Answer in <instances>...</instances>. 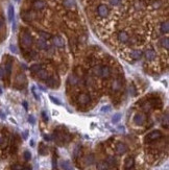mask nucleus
<instances>
[{
  "label": "nucleus",
  "mask_w": 169,
  "mask_h": 170,
  "mask_svg": "<svg viewBox=\"0 0 169 170\" xmlns=\"http://www.w3.org/2000/svg\"><path fill=\"white\" fill-rule=\"evenodd\" d=\"M162 137H163V134H162L160 130H152V132H150L149 134H147L145 136V143H147V144L154 143V142H156V141H159Z\"/></svg>",
  "instance_id": "f257e3e1"
},
{
  "label": "nucleus",
  "mask_w": 169,
  "mask_h": 170,
  "mask_svg": "<svg viewBox=\"0 0 169 170\" xmlns=\"http://www.w3.org/2000/svg\"><path fill=\"white\" fill-rule=\"evenodd\" d=\"M33 37H31L28 33H23L21 35L20 43L24 48H29V47L33 45Z\"/></svg>",
  "instance_id": "f03ea898"
},
{
  "label": "nucleus",
  "mask_w": 169,
  "mask_h": 170,
  "mask_svg": "<svg viewBox=\"0 0 169 170\" xmlns=\"http://www.w3.org/2000/svg\"><path fill=\"white\" fill-rule=\"evenodd\" d=\"M147 121V117L144 113H137L133 118V122L137 126H143Z\"/></svg>",
  "instance_id": "7ed1b4c3"
},
{
  "label": "nucleus",
  "mask_w": 169,
  "mask_h": 170,
  "mask_svg": "<svg viewBox=\"0 0 169 170\" xmlns=\"http://www.w3.org/2000/svg\"><path fill=\"white\" fill-rule=\"evenodd\" d=\"M77 102L82 104V105H87V104H89L91 102V97L87 93H82L77 97Z\"/></svg>",
  "instance_id": "20e7f679"
},
{
  "label": "nucleus",
  "mask_w": 169,
  "mask_h": 170,
  "mask_svg": "<svg viewBox=\"0 0 169 170\" xmlns=\"http://www.w3.org/2000/svg\"><path fill=\"white\" fill-rule=\"evenodd\" d=\"M116 153L117 155H124V153H126L128 150V147H127V145L125 144V143H123V142H118L117 144H116Z\"/></svg>",
  "instance_id": "39448f33"
},
{
  "label": "nucleus",
  "mask_w": 169,
  "mask_h": 170,
  "mask_svg": "<svg viewBox=\"0 0 169 170\" xmlns=\"http://www.w3.org/2000/svg\"><path fill=\"white\" fill-rule=\"evenodd\" d=\"M97 14L101 18H105L109 15V8L105 4H100L97 8Z\"/></svg>",
  "instance_id": "423d86ee"
},
{
  "label": "nucleus",
  "mask_w": 169,
  "mask_h": 170,
  "mask_svg": "<svg viewBox=\"0 0 169 170\" xmlns=\"http://www.w3.org/2000/svg\"><path fill=\"white\" fill-rule=\"evenodd\" d=\"M135 160L133 157H127L124 160V170H134Z\"/></svg>",
  "instance_id": "0eeeda50"
},
{
  "label": "nucleus",
  "mask_w": 169,
  "mask_h": 170,
  "mask_svg": "<svg viewBox=\"0 0 169 170\" xmlns=\"http://www.w3.org/2000/svg\"><path fill=\"white\" fill-rule=\"evenodd\" d=\"M110 75H111V70L108 66H100L99 77H103V78H109Z\"/></svg>",
  "instance_id": "6e6552de"
},
{
  "label": "nucleus",
  "mask_w": 169,
  "mask_h": 170,
  "mask_svg": "<svg viewBox=\"0 0 169 170\" xmlns=\"http://www.w3.org/2000/svg\"><path fill=\"white\" fill-rule=\"evenodd\" d=\"M46 6V2L44 0H35L33 3V8L36 10H41Z\"/></svg>",
  "instance_id": "1a4fd4ad"
},
{
  "label": "nucleus",
  "mask_w": 169,
  "mask_h": 170,
  "mask_svg": "<svg viewBox=\"0 0 169 170\" xmlns=\"http://www.w3.org/2000/svg\"><path fill=\"white\" fill-rule=\"evenodd\" d=\"M117 38L121 43H126L130 40V36H128V33L126 31H119L117 35Z\"/></svg>",
  "instance_id": "9d476101"
},
{
  "label": "nucleus",
  "mask_w": 169,
  "mask_h": 170,
  "mask_svg": "<svg viewBox=\"0 0 169 170\" xmlns=\"http://www.w3.org/2000/svg\"><path fill=\"white\" fill-rule=\"evenodd\" d=\"M144 56H145L146 61L151 62V61H154V58H156L157 53H156V51H154V50H152V49H149V50H147V51L145 52Z\"/></svg>",
  "instance_id": "9b49d317"
},
{
  "label": "nucleus",
  "mask_w": 169,
  "mask_h": 170,
  "mask_svg": "<svg viewBox=\"0 0 169 170\" xmlns=\"http://www.w3.org/2000/svg\"><path fill=\"white\" fill-rule=\"evenodd\" d=\"M112 168L109 166V164L105 161H100L97 163V170H111Z\"/></svg>",
  "instance_id": "f8f14e48"
},
{
  "label": "nucleus",
  "mask_w": 169,
  "mask_h": 170,
  "mask_svg": "<svg viewBox=\"0 0 169 170\" xmlns=\"http://www.w3.org/2000/svg\"><path fill=\"white\" fill-rule=\"evenodd\" d=\"M53 44L55 45V47H60V48H62V47H64L65 46L64 40H63L61 37H54L53 38Z\"/></svg>",
  "instance_id": "ddd939ff"
},
{
  "label": "nucleus",
  "mask_w": 169,
  "mask_h": 170,
  "mask_svg": "<svg viewBox=\"0 0 169 170\" xmlns=\"http://www.w3.org/2000/svg\"><path fill=\"white\" fill-rule=\"evenodd\" d=\"M25 81H26V77L23 73H19L18 75L16 76V83L18 85H21V86H22V85L25 84Z\"/></svg>",
  "instance_id": "4468645a"
},
{
  "label": "nucleus",
  "mask_w": 169,
  "mask_h": 170,
  "mask_svg": "<svg viewBox=\"0 0 169 170\" xmlns=\"http://www.w3.org/2000/svg\"><path fill=\"white\" fill-rule=\"evenodd\" d=\"M142 51L141 50H138V49H135V50H133L131 52V56L132 58H134V60H140L141 58H142Z\"/></svg>",
  "instance_id": "2eb2a0df"
},
{
  "label": "nucleus",
  "mask_w": 169,
  "mask_h": 170,
  "mask_svg": "<svg viewBox=\"0 0 169 170\" xmlns=\"http://www.w3.org/2000/svg\"><path fill=\"white\" fill-rule=\"evenodd\" d=\"M4 73H5V76L6 77H10V73H12V64H10V62H8V63H5V66H4Z\"/></svg>",
  "instance_id": "dca6fc26"
},
{
  "label": "nucleus",
  "mask_w": 169,
  "mask_h": 170,
  "mask_svg": "<svg viewBox=\"0 0 169 170\" xmlns=\"http://www.w3.org/2000/svg\"><path fill=\"white\" fill-rule=\"evenodd\" d=\"M63 4H64L65 8H75L76 2H75V0H64V1H63Z\"/></svg>",
  "instance_id": "f3484780"
},
{
  "label": "nucleus",
  "mask_w": 169,
  "mask_h": 170,
  "mask_svg": "<svg viewBox=\"0 0 169 170\" xmlns=\"http://www.w3.org/2000/svg\"><path fill=\"white\" fill-rule=\"evenodd\" d=\"M94 161H95V158H94V155H86V157H84V164H86V165H92L93 163H94Z\"/></svg>",
  "instance_id": "a211bd4d"
},
{
  "label": "nucleus",
  "mask_w": 169,
  "mask_h": 170,
  "mask_svg": "<svg viewBox=\"0 0 169 170\" xmlns=\"http://www.w3.org/2000/svg\"><path fill=\"white\" fill-rule=\"evenodd\" d=\"M38 73V77L40 79H43V80H46L47 78L49 77V74H48V72L47 71H45V70H40L39 72H37Z\"/></svg>",
  "instance_id": "6ab92c4d"
},
{
  "label": "nucleus",
  "mask_w": 169,
  "mask_h": 170,
  "mask_svg": "<svg viewBox=\"0 0 169 170\" xmlns=\"http://www.w3.org/2000/svg\"><path fill=\"white\" fill-rule=\"evenodd\" d=\"M61 167L63 170H74L73 167H72V165L68 162V161H63V162L61 163Z\"/></svg>",
  "instance_id": "aec40b11"
},
{
  "label": "nucleus",
  "mask_w": 169,
  "mask_h": 170,
  "mask_svg": "<svg viewBox=\"0 0 169 170\" xmlns=\"http://www.w3.org/2000/svg\"><path fill=\"white\" fill-rule=\"evenodd\" d=\"M29 69H30L31 72H35V73H37V72H39L40 70H42V69H43V66H42L41 64H33V65H31Z\"/></svg>",
  "instance_id": "412c9836"
},
{
  "label": "nucleus",
  "mask_w": 169,
  "mask_h": 170,
  "mask_svg": "<svg viewBox=\"0 0 169 170\" xmlns=\"http://www.w3.org/2000/svg\"><path fill=\"white\" fill-rule=\"evenodd\" d=\"M160 29H161V33H167L169 31V23L167 22V21L163 22L161 24V27H160Z\"/></svg>",
  "instance_id": "4be33fe9"
},
{
  "label": "nucleus",
  "mask_w": 169,
  "mask_h": 170,
  "mask_svg": "<svg viewBox=\"0 0 169 170\" xmlns=\"http://www.w3.org/2000/svg\"><path fill=\"white\" fill-rule=\"evenodd\" d=\"M14 17H15V10H14V6L13 5H10V6H8V19H10V21H13Z\"/></svg>",
  "instance_id": "5701e85b"
},
{
  "label": "nucleus",
  "mask_w": 169,
  "mask_h": 170,
  "mask_svg": "<svg viewBox=\"0 0 169 170\" xmlns=\"http://www.w3.org/2000/svg\"><path fill=\"white\" fill-rule=\"evenodd\" d=\"M37 45H38V47L40 49H46L47 48V44H46V42L43 40V39H40V40H38V42H37Z\"/></svg>",
  "instance_id": "b1692460"
},
{
  "label": "nucleus",
  "mask_w": 169,
  "mask_h": 170,
  "mask_svg": "<svg viewBox=\"0 0 169 170\" xmlns=\"http://www.w3.org/2000/svg\"><path fill=\"white\" fill-rule=\"evenodd\" d=\"M39 35L41 36V38L43 39V40H49V39H51L52 36L50 35V33H45V31H39Z\"/></svg>",
  "instance_id": "393cba45"
},
{
  "label": "nucleus",
  "mask_w": 169,
  "mask_h": 170,
  "mask_svg": "<svg viewBox=\"0 0 169 170\" xmlns=\"http://www.w3.org/2000/svg\"><path fill=\"white\" fill-rule=\"evenodd\" d=\"M33 18H35V15H33V13L27 12V13L23 14V19L25 21H30V20H33Z\"/></svg>",
  "instance_id": "a878e982"
},
{
  "label": "nucleus",
  "mask_w": 169,
  "mask_h": 170,
  "mask_svg": "<svg viewBox=\"0 0 169 170\" xmlns=\"http://www.w3.org/2000/svg\"><path fill=\"white\" fill-rule=\"evenodd\" d=\"M161 45L162 47H164L165 49H168L169 48V39L168 38H163L161 39Z\"/></svg>",
  "instance_id": "bb28decb"
},
{
  "label": "nucleus",
  "mask_w": 169,
  "mask_h": 170,
  "mask_svg": "<svg viewBox=\"0 0 169 170\" xmlns=\"http://www.w3.org/2000/svg\"><path fill=\"white\" fill-rule=\"evenodd\" d=\"M69 84L72 85V86H75V85L78 84V78H77V76L75 75H71L69 77Z\"/></svg>",
  "instance_id": "cd10ccee"
},
{
  "label": "nucleus",
  "mask_w": 169,
  "mask_h": 170,
  "mask_svg": "<svg viewBox=\"0 0 169 170\" xmlns=\"http://www.w3.org/2000/svg\"><path fill=\"white\" fill-rule=\"evenodd\" d=\"M109 2L112 5H114V6H117V5H119L122 2V0H109Z\"/></svg>",
  "instance_id": "c85d7f7f"
},
{
  "label": "nucleus",
  "mask_w": 169,
  "mask_h": 170,
  "mask_svg": "<svg viewBox=\"0 0 169 170\" xmlns=\"http://www.w3.org/2000/svg\"><path fill=\"white\" fill-rule=\"evenodd\" d=\"M30 157H31V155H30V152H29V151H25V152H24V159H25L26 161L29 160V159H30Z\"/></svg>",
  "instance_id": "c756f323"
},
{
  "label": "nucleus",
  "mask_w": 169,
  "mask_h": 170,
  "mask_svg": "<svg viewBox=\"0 0 169 170\" xmlns=\"http://www.w3.org/2000/svg\"><path fill=\"white\" fill-rule=\"evenodd\" d=\"M119 119H120V115H116V116L113 118V122H117Z\"/></svg>",
  "instance_id": "7c9ffc66"
},
{
  "label": "nucleus",
  "mask_w": 169,
  "mask_h": 170,
  "mask_svg": "<svg viewBox=\"0 0 169 170\" xmlns=\"http://www.w3.org/2000/svg\"><path fill=\"white\" fill-rule=\"evenodd\" d=\"M50 98H51V100H52V101H53V102H55V103H57V104H60V103H61V102H60L59 100H57V99H54V98H53V97H52V96L50 97Z\"/></svg>",
  "instance_id": "2f4dec72"
},
{
  "label": "nucleus",
  "mask_w": 169,
  "mask_h": 170,
  "mask_svg": "<svg viewBox=\"0 0 169 170\" xmlns=\"http://www.w3.org/2000/svg\"><path fill=\"white\" fill-rule=\"evenodd\" d=\"M10 50L14 51V52H16V51H17V50H16V47L14 45H10Z\"/></svg>",
  "instance_id": "473e14b6"
},
{
  "label": "nucleus",
  "mask_w": 169,
  "mask_h": 170,
  "mask_svg": "<svg viewBox=\"0 0 169 170\" xmlns=\"http://www.w3.org/2000/svg\"><path fill=\"white\" fill-rule=\"evenodd\" d=\"M136 8H141V2L140 1H137L136 2Z\"/></svg>",
  "instance_id": "72a5a7b5"
},
{
  "label": "nucleus",
  "mask_w": 169,
  "mask_h": 170,
  "mask_svg": "<svg viewBox=\"0 0 169 170\" xmlns=\"http://www.w3.org/2000/svg\"><path fill=\"white\" fill-rule=\"evenodd\" d=\"M42 116H43L44 120H45V121H47V117H46V115H45V113H42Z\"/></svg>",
  "instance_id": "f704fd0d"
},
{
  "label": "nucleus",
  "mask_w": 169,
  "mask_h": 170,
  "mask_svg": "<svg viewBox=\"0 0 169 170\" xmlns=\"http://www.w3.org/2000/svg\"><path fill=\"white\" fill-rule=\"evenodd\" d=\"M2 27H3V21L0 19V29H1Z\"/></svg>",
  "instance_id": "c9c22d12"
},
{
  "label": "nucleus",
  "mask_w": 169,
  "mask_h": 170,
  "mask_svg": "<svg viewBox=\"0 0 169 170\" xmlns=\"http://www.w3.org/2000/svg\"><path fill=\"white\" fill-rule=\"evenodd\" d=\"M17 1H18V0H17Z\"/></svg>",
  "instance_id": "e433bc0d"
}]
</instances>
